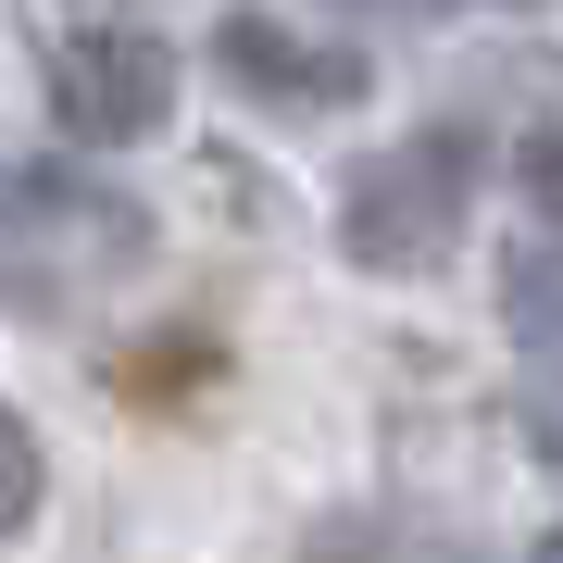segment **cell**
Masks as SVG:
<instances>
[{"mask_svg": "<svg viewBox=\"0 0 563 563\" xmlns=\"http://www.w3.org/2000/svg\"><path fill=\"white\" fill-rule=\"evenodd\" d=\"M463 201H476V139L463 125H426L413 151H376L339 201V251L363 276H426L463 239Z\"/></svg>", "mask_w": 563, "mask_h": 563, "instance_id": "1", "label": "cell"}, {"mask_svg": "<svg viewBox=\"0 0 563 563\" xmlns=\"http://www.w3.org/2000/svg\"><path fill=\"white\" fill-rule=\"evenodd\" d=\"M51 113H63V139H88V151L151 139V125L176 113V51L139 38V25H76V38L51 51Z\"/></svg>", "mask_w": 563, "mask_h": 563, "instance_id": "2", "label": "cell"}, {"mask_svg": "<svg viewBox=\"0 0 563 563\" xmlns=\"http://www.w3.org/2000/svg\"><path fill=\"white\" fill-rule=\"evenodd\" d=\"M213 63L251 88V101H276V113H351L363 101V51L301 38V25H276V13H225L213 25Z\"/></svg>", "mask_w": 563, "mask_h": 563, "instance_id": "3", "label": "cell"}, {"mask_svg": "<svg viewBox=\"0 0 563 563\" xmlns=\"http://www.w3.org/2000/svg\"><path fill=\"white\" fill-rule=\"evenodd\" d=\"M501 325H514L526 363L563 376V239H514L501 251Z\"/></svg>", "mask_w": 563, "mask_h": 563, "instance_id": "4", "label": "cell"}, {"mask_svg": "<svg viewBox=\"0 0 563 563\" xmlns=\"http://www.w3.org/2000/svg\"><path fill=\"white\" fill-rule=\"evenodd\" d=\"M38 488H51V463H38V426H25L13 401H0V539H13L25 514H38Z\"/></svg>", "mask_w": 563, "mask_h": 563, "instance_id": "5", "label": "cell"}, {"mask_svg": "<svg viewBox=\"0 0 563 563\" xmlns=\"http://www.w3.org/2000/svg\"><path fill=\"white\" fill-rule=\"evenodd\" d=\"M526 188H539V213L563 225V125H539V139H526Z\"/></svg>", "mask_w": 563, "mask_h": 563, "instance_id": "6", "label": "cell"}, {"mask_svg": "<svg viewBox=\"0 0 563 563\" xmlns=\"http://www.w3.org/2000/svg\"><path fill=\"white\" fill-rule=\"evenodd\" d=\"M539 563H563V526H551V539H539Z\"/></svg>", "mask_w": 563, "mask_h": 563, "instance_id": "7", "label": "cell"}]
</instances>
